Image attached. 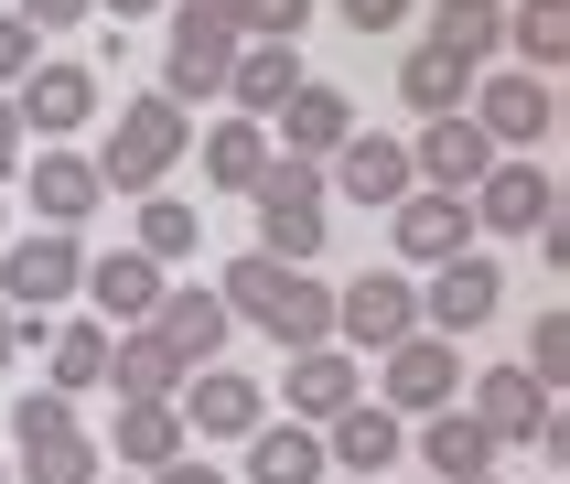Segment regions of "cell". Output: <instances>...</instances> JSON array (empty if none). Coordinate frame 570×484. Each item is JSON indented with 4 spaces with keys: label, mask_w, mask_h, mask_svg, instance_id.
I'll return each instance as SVG.
<instances>
[{
    "label": "cell",
    "mask_w": 570,
    "mask_h": 484,
    "mask_svg": "<svg viewBox=\"0 0 570 484\" xmlns=\"http://www.w3.org/2000/svg\"><path fill=\"white\" fill-rule=\"evenodd\" d=\"M194 237H205V216H194V205H173V194H140V237H129L140 258H161V269H173V258H194Z\"/></svg>",
    "instance_id": "34"
},
{
    "label": "cell",
    "mask_w": 570,
    "mask_h": 484,
    "mask_svg": "<svg viewBox=\"0 0 570 484\" xmlns=\"http://www.w3.org/2000/svg\"><path fill=\"white\" fill-rule=\"evenodd\" d=\"M387 226H399V258H410V269H442V258L474 248V216H463V194H431V184L399 194V205H387Z\"/></svg>",
    "instance_id": "17"
},
{
    "label": "cell",
    "mask_w": 570,
    "mask_h": 484,
    "mask_svg": "<svg viewBox=\"0 0 570 484\" xmlns=\"http://www.w3.org/2000/svg\"><path fill=\"white\" fill-rule=\"evenodd\" d=\"M291 87H302V55L291 43H237V65H226V108L237 119H269Z\"/></svg>",
    "instance_id": "25"
},
{
    "label": "cell",
    "mask_w": 570,
    "mask_h": 484,
    "mask_svg": "<svg viewBox=\"0 0 570 484\" xmlns=\"http://www.w3.org/2000/svg\"><path fill=\"white\" fill-rule=\"evenodd\" d=\"M97 302V323H151V302L161 290H173V269H161V258H140V248H108V258H87V280H76Z\"/></svg>",
    "instance_id": "20"
},
{
    "label": "cell",
    "mask_w": 570,
    "mask_h": 484,
    "mask_svg": "<svg viewBox=\"0 0 570 484\" xmlns=\"http://www.w3.org/2000/svg\"><path fill=\"white\" fill-rule=\"evenodd\" d=\"M463 97H474V65L442 55V43H420V55L399 65V108H410V119H452Z\"/></svg>",
    "instance_id": "29"
},
{
    "label": "cell",
    "mask_w": 570,
    "mask_h": 484,
    "mask_svg": "<svg viewBox=\"0 0 570 484\" xmlns=\"http://www.w3.org/2000/svg\"><path fill=\"white\" fill-rule=\"evenodd\" d=\"M410 334H420V280L410 269H366V280L334 290V345L387 355V345H410Z\"/></svg>",
    "instance_id": "10"
},
{
    "label": "cell",
    "mask_w": 570,
    "mask_h": 484,
    "mask_svg": "<svg viewBox=\"0 0 570 484\" xmlns=\"http://www.w3.org/2000/svg\"><path fill=\"white\" fill-rule=\"evenodd\" d=\"M431 43L484 76V55H507V0H431Z\"/></svg>",
    "instance_id": "31"
},
{
    "label": "cell",
    "mask_w": 570,
    "mask_h": 484,
    "mask_svg": "<svg viewBox=\"0 0 570 484\" xmlns=\"http://www.w3.org/2000/svg\"><path fill=\"white\" fill-rule=\"evenodd\" d=\"M140 484H226L216 463H194V452H173V463H161V474H140Z\"/></svg>",
    "instance_id": "40"
},
{
    "label": "cell",
    "mask_w": 570,
    "mask_h": 484,
    "mask_svg": "<svg viewBox=\"0 0 570 484\" xmlns=\"http://www.w3.org/2000/svg\"><path fill=\"white\" fill-rule=\"evenodd\" d=\"M194 161H205V184H216V194H248L258 172H269V129L226 108V119L205 129V140H194Z\"/></svg>",
    "instance_id": "28"
},
{
    "label": "cell",
    "mask_w": 570,
    "mask_h": 484,
    "mask_svg": "<svg viewBox=\"0 0 570 484\" xmlns=\"http://www.w3.org/2000/svg\"><path fill=\"white\" fill-rule=\"evenodd\" d=\"M11 442H22V484H97V442L76 419V398H55V387L11 409Z\"/></svg>",
    "instance_id": "5"
},
{
    "label": "cell",
    "mask_w": 570,
    "mask_h": 484,
    "mask_svg": "<svg viewBox=\"0 0 570 484\" xmlns=\"http://www.w3.org/2000/svg\"><path fill=\"white\" fill-rule=\"evenodd\" d=\"M452 409H474V431L495 452H528V442H539V419H549V387L528 377V366H484V387H463Z\"/></svg>",
    "instance_id": "15"
},
{
    "label": "cell",
    "mask_w": 570,
    "mask_h": 484,
    "mask_svg": "<svg viewBox=\"0 0 570 484\" xmlns=\"http://www.w3.org/2000/svg\"><path fill=\"white\" fill-rule=\"evenodd\" d=\"M507 55H517V76L570 65V0H517L507 11Z\"/></svg>",
    "instance_id": "33"
},
{
    "label": "cell",
    "mask_w": 570,
    "mask_h": 484,
    "mask_svg": "<svg viewBox=\"0 0 570 484\" xmlns=\"http://www.w3.org/2000/svg\"><path fill=\"white\" fill-rule=\"evenodd\" d=\"M463 119L495 140V151H528V140H549L560 129V97H549V76H474V97H463Z\"/></svg>",
    "instance_id": "12"
},
{
    "label": "cell",
    "mask_w": 570,
    "mask_h": 484,
    "mask_svg": "<svg viewBox=\"0 0 570 484\" xmlns=\"http://www.w3.org/2000/svg\"><path fill=\"white\" fill-rule=\"evenodd\" d=\"M463 398V345H442V334H410V345L377 355V409L387 419H431Z\"/></svg>",
    "instance_id": "7"
},
{
    "label": "cell",
    "mask_w": 570,
    "mask_h": 484,
    "mask_svg": "<svg viewBox=\"0 0 570 484\" xmlns=\"http://www.w3.org/2000/svg\"><path fill=\"white\" fill-rule=\"evenodd\" d=\"M226 323H237V313H226L216 290H161V302H151V334H161V355H173L184 377L226 355Z\"/></svg>",
    "instance_id": "22"
},
{
    "label": "cell",
    "mask_w": 570,
    "mask_h": 484,
    "mask_svg": "<svg viewBox=\"0 0 570 484\" xmlns=\"http://www.w3.org/2000/svg\"><path fill=\"white\" fill-rule=\"evenodd\" d=\"M173 419H184V442H248L258 419H269V387L258 377H237V366H194L184 387H173Z\"/></svg>",
    "instance_id": "9"
},
{
    "label": "cell",
    "mask_w": 570,
    "mask_h": 484,
    "mask_svg": "<svg viewBox=\"0 0 570 484\" xmlns=\"http://www.w3.org/2000/svg\"><path fill=\"white\" fill-rule=\"evenodd\" d=\"M11 119H22V140H76V129L97 119V76L76 55H43L22 87H11Z\"/></svg>",
    "instance_id": "13"
},
{
    "label": "cell",
    "mask_w": 570,
    "mask_h": 484,
    "mask_svg": "<svg viewBox=\"0 0 570 484\" xmlns=\"http://www.w3.org/2000/svg\"><path fill=\"white\" fill-rule=\"evenodd\" d=\"M22 194H32V216H43V226H65V237H76V226H87L97 205H108V184H97V161H87V151H65V140H55V151H32Z\"/></svg>",
    "instance_id": "18"
},
{
    "label": "cell",
    "mask_w": 570,
    "mask_h": 484,
    "mask_svg": "<svg viewBox=\"0 0 570 484\" xmlns=\"http://www.w3.org/2000/svg\"><path fill=\"white\" fill-rule=\"evenodd\" d=\"M474 484H495V474H474Z\"/></svg>",
    "instance_id": "45"
},
{
    "label": "cell",
    "mask_w": 570,
    "mask_h": 484,
    "mask_svg": "<svg viewBox=\"0 0 570 484\" xmlns=\"http://www.w3.org/2000/svg\"><path fill=\"white\" fill-rule=\"evenodd\" d=\"M97 11H119V22H161L173 0H97Z\"/></svg>",
    "instance_id": "41"
},
{
    "label": "cell",
    "mask_w": 570,
    "mask_h": 484,
    "mask_svg": "<svg viewBox=\"0 0 570 484\" xmlns=\"http://www.w3.org/2000/svg\"><path fill=\"white\" fill-rule=\"evenodd\" d=\"M281 398H291V419H302V431H323L334 409H355V398H366L355 345H302V355H291V377H281Z\"/></svg>",
    "instance_id": "19"
},
{
    "label": "cell",
    "mask_w": 570,
    "mask_h": 484,
    "mask_svg": "<svg viewBox=\"0 0 570 484\" xmlns=\"http://www.w3.org/2000/svg\"><path fill=\"white\" fill-rule=\"evenodd\" d=\"M399 442H410V431H399V419L377 409V398H355V409H334L323 419V463H334V474H399Z\"/></svg>",
    "instance_id": "23"
},
{
    "label": "cell",
    "mask_w": 570,
    "mask_h": 484,
    "mask_svg": "<svg viewBox=\"0 0 570 484\" xmlns=\"http://www.w3.org/2000/svg\"><path fill=\"white\" fill-rule=\"evenodd\" d=\"M43 355H55V377H43V387H55V398H87V387H108V323H65L55 313V334H43Z\"/></svg>",
    "instance_id": "30"
},
{
    "label": "cell",
    "mask_w": 570,
    "mask_h": 484,
    "mask_svg": "<svg viewBox=\"0 0 570 484\" xmlns=\"http://www.w3.org/2000/svg\"><path fill=\"white\" fill-rule=\"evenodd\" d=\"M528 377H539L549 398L570 387V313H539V334H528Z\"/></svg>",
    "instance_id": "35"
},
{
    "label": "cell",
    "mask_w": 570,
    "mask_h": 484,
    "mask_svg": "<svg viewBox=\"0 0 570 484\" xmlns=\"http://www.w3.org/2000/svg\"><path fill=\"white\" fill-rule=\"evenodd\" d=\"M32 65H43V32H32V22H22V11H0V97L22 87Z\"/></svg>",
    "instance_id": "37"
},
{
    "label": "cell",
    "mask_w": 570,
    "mask_h": 484,
    "mask_svg": "<svg viewBox=\"0 0 570 484\" xmlns=\"http://www.w3.org/2000/svg\"><path fill=\"white\" fill-rule=\"evenodd\" d=\"M484 172H495V140H484L463 108H452V119H420V140H410V184H431V194H474Z\"/></svg>",
    "instance_id": "16"
},
{
    "label": "cell",
    "mask_w": 570,
    "mask_h": 484,
    "mask_svg": "<svg viewBox=\"0 0 570 484\" xmlns=\"http://www.w3.org/2000/svg\"><path fill=\"white\" fill-rule=\"evenodd\" d=\"M22 161V119H11V97H0V172Z\"/></svg>",
    "instance_id": "42"
},
{
    "label": "cell",
    "mask_w": 570,
    "mask_h": 484,
    "mask_svg": "<svg viewBox=\"0 0 570 484\" xmlns=\"http://www.w3.org/2000/svg\"><path fill=\"white\" fill-rule=\"evenodd\" d=\"M161 22H173L161 97H173V108H205V97H226V65H237V43H248V32H237V11H226V0H173Z\"/></svg>",
    "instance_id": "3"
},
{
    "label": "cell",
    "mask_w": 570,
    "mask_h": 484,
    "mask_svg": "<svg viewBox=\"0 0 570 484\" xmlns=\"http://www.w3.org/2000/svg\"><path fill=\"white\" fill-rule=\"evenodd\" d=\"M226 11H237V32H248V43H291V32L313 22V0H226Z\"/></svg>",
    "instance_id": "36"
},
{
    "label": "cell",
    "mask_w": 570,
    "mask_h": 484,
    "mask_svg": "<svg viewBox=\"0 0 570 484\" xmlns=\"http://www.w3.org/2000/svg\"><path fill=\"white\" fill-rule=\"evenodd\" d=\"M184 151H194L184 108H173L161 87H140L119 108V129H108V151H97V184H108V194H161V172H173Z\"/></svg>",
    "instance_id": "2"
},
{
    "label": "cell",
    "mask_w": 570,
    "mask_h": 484,
    "mask_svg": "<svg viewBox=\"0 0 570 484\" xmlns=\"http://www.w3.org/2000/svg\"><path fill=\"white\" fill-rule=\"evenodd\" d=\"M108 387H119V398H173V387H184V366L161 355L151 323H129V334H108Z\"/></svg>",
    "instance_id": "32"
},
{
    "label": "cell",
    "mask_w": 570,
    "mask_h": 484,
    "mask_svg": "<svg viewBox=\"0 0 570 484\" xmlns=\"http://www.w3.org/2000/svg\"><path fill=\"white\" fill-rule=\"evenodd\" d=\"M463 216H474L484 237H539V226L560 216V184H549L539 161H495V172L463 194Z\"/></svg>",
    "instance_id": "14"
},
{
    "label": "cell",
    "mask_w": 570,
    "mask_h": 484,
    "mask_svg": "<svg viewBox=\"0 0 570 484\" xmlns=\"http://www.w3.org/2000/svg\"><path fill=\"white\" fill-rule=\"evenodd\" d=\"M237 463H248V484H323L334 463H323V431H302V419H258L248 442H237Z\"/></svg>",
    "instance_id": "24"
},
{
    "label": "cell",
    "mask_w": 570,
    "mask_h": 484,
    "mask_svg": "<svg viewBox=\"0 0 570 484\" xmlns=\"http://www.w3.org/2000/svg\"><path fill=\"white\" fill-rule=\"evenodd\" d=\"M495 313H507V280H495V258H484V248L442 258V269L420 280V334H442V345H463V334H484Z\"/></svg>",
    "instance_id": "8"
},
{
    "label": "cell",
    "mask_w": 570,
    "mask_h": 484,
    "mask_svg": "<svg viewBox=\"0 0 570 484\" xmlns=\"http://www.w3.org/2000/svg\"><path fill=\"white\" fill-rule=\"evenodd\" d=\"M11 355H22V334H11V302H0V366H11Z\"/></svg>",
    "instance_id": "43"
},
{
    "label": "cell",
    "mask_w": 570,
    "mask_h": 484,
    "mask_svg": "<svg viewBox=\"0 0 570 484\" xmlns=\"http://www.w3.org/2000/svg\"><path fill=\"white\" fill-rule=\"evenodd\" d=\"M420 463H431L442 484H474V474H495L507 452L474 431V409H431V419H420Z\"/></svg>",
    "instance_id": "27"
},
{
    "label": "cell",
    "mask_w": 570,
    "mask_h": 484,
    "mask_svg": "<svg viewBox=\"0 0 570 484\" xmlns=\"http://www.w3.org/2000/svg\"><path fill=\"white\" fill-rule=\"evenodd\" d=\"M258 129H269V151H281V161H334V151L355 140V97L323 87V76H302V87H291Z\"/></svg>",
    "instance_id": "11"
},
{
    "label": "cell",
    "mask_w": 570,
    "mask_h": 484,
    "mask_svg": "<svg viewBox=\"0 0 570 484\" xmlns=\"http://www.w3.org/2000/svg\"><path fill=\"white\" fill-rule=\"evenodd\" d=\"M0 11H22L32 32H76V22L97 11V0H0Z\"/></svg>",
    "instance_id": "38"
},
{
    "label": "cell",
    "mask_w": 570,
    "mask_h": 484,
    "mask_svg": "<svg viewBox=\"0 0 570 484\" xmlns=\"http://www.w3.org/2000/svg\"><path fill=\"white\" fill-rule=\"evenodd\" d=\"M323 194H355V205H399V194H410V140H399V129H355L345 151H334V184Z\"/></svg>",
    "instance_id": "21"
},
{
    "label": "cell",
    "mask_w": 570,
    "mask_h": 484,
    "mask_svg": "<svg viewBox=\"0 0 570 484\" xmlns=\"http://www.w3.org/2000/svg\"><path fill=\"white\" fill-rule=\"evenodd\" d=\"M0 484H11V463H0Z\"/></svg>",
    "instance_id": "44"
},
{
    "label": "cell",
    "mask_w": 570,
    "mask_h": 484,
    "mask_svg": "<svg viewBox=\"0 0 570 484\" xmlns=\"http://www.w3.org/2000/svg\"><path fill=\"white\" fill-rule=\"evenodd\" d=\"M237 323H258V334H281L291 355L302 345H334V290L313 280V269H281V258H258V248H237L226 258V290H216Z\"/></svg>",
    "instance_id": "1"
},
{
    "label": "cell",
    "mask_w": 570,
    "mask_h": 484,
    "mask_svg": "<svg viewBox=\"0 0 570 484\" xmlns=\"http://www.w3.org/2000/svg\"><path fill=\"white\" fill-rule=\"evenodd\" d=\"M248 205H258V258H281V269H313V248H323V161H281L269 151V172L248 184Z\"/></svg>",
    "instance_id": "4"
},
{
    "label": "cell",
    "mask_w": 570,
    "mask_h": 484,
    "mask_svg": "<svg viewBox=\"0 0 570 484\" xmlns=\"http://www.w3.org/2000/svg\"><path fill=\"white\" fill-rule=\"evenodd\" d=\"M334 11H345L355 32H399V22H410V11H420V0H334Z\"/></svg>",
    "instance_id": "39"
},
{
    "label": "cell",
    "mask_w": 570,
    "mask_h": 484,
    "mask_svg": "<svg viewBox=\"0 0 570 484\" xmlns=\"http://www.w3.org/2000/svg\"><path fill=\"white\" fill-rule=\"evenodd\" d=\"M87 280V248L65 226H32V237H0V302L11 313H65Z\"/></svg>",
    "instance_id": "6"
},
{
    "label": "cell",
    "mask_w": 570,
    "mask_h": 484,
    "mask_svg": "<svg viewBox=\"0 0 570 484\" xmlns=\"http://www.w3.org/2000/svg\"><path fill=\"white\" fill-rule=\"evenodd\" d=\"M108 452H119L129 474H161V463L184 452V419H173V398H119V419H108Z\"/></svg>",
    "instance_id": "26"
}]
</instances>
